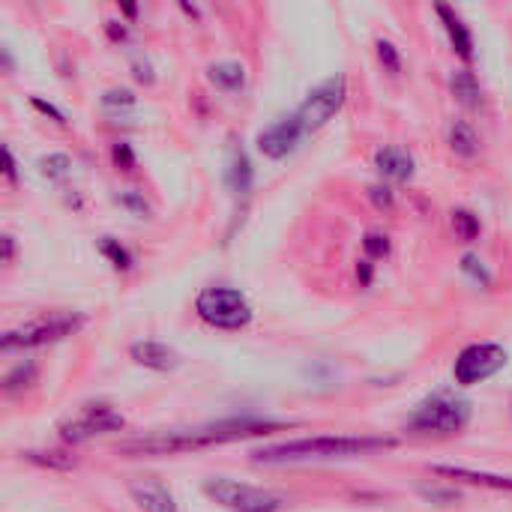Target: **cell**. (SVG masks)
Masks as SVG:
<instances>
[{
  "mask_svg": "<svg viewBox=\"0 0 512 512\" xmlns=\"http://www.w3.org/2000/svg\"><path fill=\"white\" fill-rule=\"evenodd\" d=\"M291 423L285 420H267V417H231L195 429H177V432H159L147 438H132L120 444V453L126 456H174V453H195V450H210L219 444H234L258 435H270L279 429H288Z\"/></svg>",
  "mask_w": 512,
  "mask_h": 512,
  "instance_id": "obj_1",
  "label": "cell"
},
{
  "mask_svg": "<svg viewBox=\"0 0 512 512\" xmlns=\"http://www.w3.org/2000/svg\"><path fill=\"white\" fill-rule=\"evenodd\" d=\"M399 441L384 435H321V438H294L285 444H270L252 453L258 465H306V462H333L357 459L393 450Z\"/></svg>",
  "mask_w": 512,
  "mask_h": 512,
  "instance_id": "obj_2",
  "label": "cell"
},
{
  "mask_svg": "<svg viewBox=\"0 0 512 512\" xmlns=\"http://www.w3.org/2000/svg\"><path fill=\"white\" fill-rule=\"evenodd\" d=\"M471 402L453 393H435L417 405L408 417V429L417 435H459L471 423Z\"/></svg>",
  "mask_w": 512,
  "mask_h": 512,
  "instance_id": "obj_3",
  "label": "cell"
},
{
  "mask_svg": "<svg viewBox=\"0 0 512 512\" xmlns=\"http://www.w3.org/2000/svg\"><path fill=\"white\" fill-rule=\"evenodd\" d=\"M84 324H87V318L81 312H54V315L36 318L30 324H21L15 330H6L3 339H0V348L3 351L42 348V345H51V342L75 336Z\"/></svg>",
  "mask_w": 512,
  "mask_h": 512,
  "instance_id": "obj_4",
  "label": "cell"
},
{
  "mask_svg": "<svg viewBox=\"0 0 512 512\" xmlns=\"http://www.w3.org/2000/svg\"><path fill=\"white\" fill-rule=\"evenodd\" d=\"M204 495L228 512H279L285 507L282 495L240 483V480H228V477L204 480Z\"/></svg>",
  "mask_w": 512,
  "mask_h": 512,
  "instance_id": "obj_5",
  "label": "cell"
},
{
  "mask_svg": "<svg viewBox=\"0 0 512 512\" xmlns=\"http://www.w3.org/2000/svg\"><path fill=\"white\" fill-rule=\"evenodd\" d=\"M195 312L216 330H243L252 321V306L237 288H204L195 297Z\"/></svg>",
  "mask_w": 512,
  "mask_h": 512,
  "instance_id": "obj_6",
  "label": "cell"
},
{
  "mask_svg": "<svg viewBox=\"0 0 512 512\" xmlns=\"http://www.w3.org/2000/svg\"><path fill=\"white\" fill-rule=\"evenodd\" d=\"M345 99H348V78L345 75H330L318 87H312L306 93L303 105L297 108V120H300L303 132H318L321 126H327L339 114Z\"/></svg>",
  "mask_w": 512,
  "mask_h": 512,
  "instance_id": "obj_7",
  "label": "cell"
},
{
  "mask_svg": "<svg viewBox=\"0 0 512 512\" xmlns=\"http://www.w3.org/2000/svg\"><path fill=\"white\" fill-rule=\"evenodd\" d=\"M507 360H510V354H507L504 345L477 342V345H468L456 357L453 378H456L459 387H477V384H486L489 378H495L507 366Z\"/></svg>",
  "mask_w": 512,
  "mask_h": 512,
  "instance_id": "obj_8",
  "label": "cell"
},
{
  "mask_svg": "<svg viewBox=\"0 0 512 512\" xmlns=\"http://www.w3.org/2000/svg\"><path fill=\"white\" fill-rule=\"evenodd\" d=\"M123 426H126V420L117 408H111L108 402H90L75 417L60 423V438L66 444H84L96 435L120 432Z\"/></svg>",
  "mask_w": 512,
  "mask_h": 512,
  "instance_id": "obj_9",
  "label": "cell"
},
{
  "mask_svg": "<svg viewBox=\"0 0 512 512\" xmlns=\"http://www.w3.org/2000/svg\"><path fill=\"white\" fill-rule=\"evenodd\" d=\"M300 135H306L303 132V126H300V120H297V114H291V117H282V120H276V123H270L261 135H258V150L267 156V159H285L288 153H294V147L300 144Z\"/></svg>",
  "mask_w": 512,
  "mask_h": 512,
  "instance_id": "obj_10",
  "label": "cell"
},
{
  "mask_svg": "<svg viewBox=\"0 0 512 512\" xmlns=\"http://www.w3.org/2000/svg\"><path fill=\"white\" fill-rule=\"evenodd\" d=\"M126 492L144 512H180L174 492L156 477H135L126 483Z\"/></svg>",
  "mask_w": 512,
  "mask_h": 512,
  "instance_id": "obj_11",
  "label": "cell"
},
{
  "mask_svg": "<svg viewBox=\"0 0 512 512\" xmlns=\"http://www.w3.org/2000/svg\"><path fill=\"white\" fill-rule=\"evenodd\" d=\"M129 354L138 366L153 369V372H174L180 366V354L174 348H168L165 342H153V339L135 342L129 348Z\"/></svg>",
  "mask_w": 512,
  "mask_h": 512,
  "instance_id": "obj_12",
  "label": "cell"
},
{
  "mask_svg": "<svg viewBox=\"0 0 512 512\" xmlns=\"http://www.w3.org/2000/svg\"><path fill=\"white\" fill-rule=\"evenodd\" d=\"M435 12H438V18L444 21V30H447V36H450L453 51H456L462 60H474V36H471L468 24H465L450 6H444V3H438Z\"/></svg>",
  "mask_w": 512,
  "mask_h": 512,
  "instance_id": "obj_13",
  "label": "cell"
},
{
  "mask_svg": "<svg viewBox=\"0 0 512 512\" xmlns=\"http://www.w3.org/2000/svg\"><path fill=\"white\" fill-rule=\"evenodd\" d=\"M432 471L438 477H447V480H456V483H471V486H486V489H498V492H512V477H501V474L453 468V465H435Z\"/></svg>",
  "mask_w": 512,
  "mask_h": 512,
  "instance_id": "obj_14",
  "label": "cell"
},
{
  "mask_svg": "<svg viewBox=\"0 0 512 512\" xmlns=\"http://www.w3.org/2000/svg\"><path fill=\"white\" fill-rule=\"evenodd\" d=\"M375 165H378V171H381L387 180H396V183L411 180V177H414V168H417L414 156H411L408 150H402V147H384V150H378Z\"/></svg>",
  "mask_w": 512,
  "mask_h": 512,
  "instance_id": "obj_15",
  "label": "cell"
},
{
  "mask_svg": "<svg viewBox=\"0 0 512 512\" xmlns=\"http://www.w3.org/2000/svg\"><path fill=\"white\" fill-rule=\"evenodd\" d=\"M450 90H453V96L459 99V105H465V108H471V111L483 108V102H486L483 84H480V78H477L471 69H456V72L450 75Z\"/></svg>",
  "mask_w": 512,
  "mask_h": 512,
  "instance_id": "obj_16",
  "label": "cell"
},
{
  "mask_svg": "<svg viewBox=\"0 0 512 512\" xmlns=\"http://www.w3.org/2000/svg\"><path fill=\"white\" fill-rule=\"evenodd\" d=\"M207 78H210L216 87H222V90H228V93H237V90H243V84H246V66L237 63V60H222V63H213V66L207 69Z\"/></svg>",
  "mask_w": 512,
  "mask_h": 512,
  "instance_id": "obj_17",
  "label": "cell"
},
{
  "mask_svg": "<svg viewBox=\"0 0 512 512\" xmlns=\"http://www.w3.org/2000/svg\"><path fill=\"white\" fill-rule=\"evenodd\" d=\"M228 186L234 195H246L252 189V162L243 150H231V159H228V174H225Z\"/></svg>",
  "mask_w": 512,
  "mask_h": 512,
  "instance_id": "obj_18",
  "label": "cell"
},
{
  "mask_svg": "<svg viewBox=\"0 0 512 512\" xmlns=\"http://www.w3.org/2000/svg\"><path fill=\"white\" fill-rule=\"evenodd\" d=\"M450 147H453V153H456V156L474 159V156L480 153V135L474 132V126H471V123L456 120V123L450 126Z\"/></svg>",
  "mask_w": 512,
  "mask_h": 512,
  "instance_id": "obj_19",
  "label": "cell"
},
{
  "mask_svg": "<svg viewBox=\"0 0 512 512\" xmlns=\"http://www.w3.org/2000/svg\"><path fill=\"white\" fill-rule=\"evenodd\" d=\"M453 228H456L459 240H465V243H474L480 237V231H483L480 216L471 213V210H453Z\"/></svg>",
  "mask_w": 512,
  "mask_h": 512,
  "instance_id": "obj_20",
  "label": "cell"
},
{
  "mask_svg": "<svg viewBox=\"0 0 512 512\" xmlns=\"http://www.w3.org/2000/svg\"><path fill=\"white\" fill-rule=\"evenodd\" d=\"M99 252L117 267V270H129L132 267V255H129V249L120 243V240H114V237H102L99 240Z\"/></svg>",
  "mask_w": 512,
  "mask_h": 512,
  "instance_id": "obj_21",
  "label": "cell"
},
{
  "mask_svg": "<svg viewBox=\"0 0 512 512\" xmlns=\"http://www.w3.org/2000/svg\"><path fill=\"white\" fill-rule=\"evenodd\" d=\"M69 168H72V162H69V156H66V153H48V156H42V159H39V171H42V177H48V180H60V177H66V174H69Z\"/></svg>",
  "mask_w": 512,
  "mask_h": 512,
  "instance_id": "obj_22",
  "label": "cell"
},
{
  "mask_svg": "<svg viewBox=\"0 0 512 512\" xmlns=\"http://www.w3.org/2000/svg\"><path fill=\"white\" fill-rule=\"evenodd\" d=\"M462 273L465 276H471L477 285H483V288H489L495 279H492V273H489V267L483 264V258H477V255H465L462 258Z\"/></svg>",
  "mask_w": 512,
  "mask_h": 512,
  "instance_id": "obj_23",
  "label": "cell"
},
{
  "mask_svg": "<svg viewBox=\"0 0 512 512\" xmlns=\"http://www.w3.org/2000/svg\"><path fill=\"white\" fill-rule=\"evenodd\" d=\"M378 60L384 63L387 72H393V75L402 72V54H399V48L390 39H378Z\"/></svg>",
  "mask_w": 512,
  "mask_h": 512,
  "instance_id": "obj_24",
  "label": "cell"
},
{
  "mask_svg": "<svg viewBox=\"0 0 512 512\" xmlns=\"http://www.w3.org/2000/svg\"><path fill=\"white\" fill-rule=\"evenodd\" d=\"M33 378H36V366L33 363H18L9 375H6V390L12 393V390H21V387H27V384H33Z\"/></svg>",
  "mask_w": 512,
  "mask_h": 512,
  "instance_id": "obj_25",
  "label": "cell"
},
{
  "mask_svg": "<svg viewBox=\"0 0 512 512\" xmlns=\"http://www.w3.org/2000/svg\"><path fill=\"white\" fill-rule=\"evenodd\" d=\"M363 249H366V255H369V258H384V255L390 252V237H387V234L372 231V234H366Z\"/></svg>",
  "mask_w": 512,
  "mask_h": 512,
  "instance_id": "obj_26",
  "label": "cell"
},
{
  "mask_svg": "<svg viewBox=\"0 0 512 512\" xmlns=\"http://www.w3.org/2000/svg\"><path fill=\"white\" fill-rule=\"evenodd\" d=\"M27 459L36 465H48V468H72L75 465V459L63 456V453H27Z\"/></svg>",
  "mask_w": 512,
  "mask_h": 512,
  "instance_id": "obj_27",
  "label": "cell"
},
{
  "mask_svg": "<svg viewBox=\"0 0 512 512\" xmlns=\"http://www.w3.org/2000/svg\"><path fill=\"white\" fill-rule=\"evenodd\" d=\"M111 159H114V165L123 168V171H132V168H135V153H132V147H129L126 141H120V144L111 147Z\"/></svg>",
  "mask_w": 512,
  "mask_h": 512,
  "instance_id": "obj_28",
  "label": "cell"
},
{
  "mask_svg": "<svg viewBox=\"0 0 512 512\" xmlns=\"http://www.w3.org/2000/svg\"><path fill=\"white\" fill-rule=\"evenodd\" d=\"M117 201H120V204H123L126 210H132L135 216H147V213H150V207H147V201H144V198H141L138 192H132V189H126V192H120V195H117Z\"/></svg>",
  "mask_w": 512,
  "mask_h": 512,
  "instance_id": "obj_29",
  "label": "cell"
},
{
  "mask_svg": "<svg viewBox=\"0 0 512 512\" xmlns=\"http://www.w3.org/2000/svg\"><path fill=\"white\" fill-rule=\"evenodd\" d=\"M102 105L105 108H132L135 105V96L129 90H108L102 96Z\"/></svg>",
  "mask_w": 512,
  "mask_h": 512,
  "instance_id": "obj_30",
  "label": "cell"
},
{
  "mask_svg": "<svg viewBox=\"0 0 512 512\" xmlns=\"http://www.w3.org/2000/svg\"><path fill=\"white\" fill-rule=\"evenodd\" d=\"M30 105H33L36 111H42L45 117H51L54 123H60V126L66 123V117H63V111H60V108H54L51 102H45V99H39V96H33V99H30Z\"/></svg>",
  "mask_w": 512,
  "mask_h": 512,
  "instance_id": "obj_31",
  "label": "cell"
},
{
  "mask_svg": "<svg viewBox=\"0 0 512 512\" xmlns=\"http://www.w3.org/2000/svg\"><path fill=\"white\" fill-rule=\"evenodd\" d=\"M0 153H3V174H6V180H12V183H15V180H18V168H15L12 150H9V147H3Z\"/></svg>",
  "mask_w": 512,
  "mask_h": 512,
  "instance_id": "obj_32",
  "label": "cell"
},
{
  "mask_svg": "<svg viewBox=\"0 0 512 512\" xmlns=\"http://www.w3.org/2000/svg\"><path fill=\"white\" fill-rule=\"evenodd\" d=\"M372 201H375L378 207H390V204H393V195H390L387 186H372Z\"/></svg>",
  "mask_w": 512,
  "mask_h": 512,
  "instance_id": "obj_33",
  "label": "cell"
},
{
  "mask_svg": "<svg viewBox=\"0 0 512 512\" xmlns=\"http://www.w3.org/2000/svg\"><path fill=\"white\" fill-rule=\"evenodd\" d=\"M12 258H15V237L3 234V264H12Z\"/></svg>",
  "mask_w": 512,
  "mask_h": 512,
  "instance_id": "obj_34",
  "label": "cell"
},
{
  "mask_svg": "<svg viewBox=\"0 0 512 512\" xmlns=\"http://www.w3.org/2000/svg\"><path fill=\"white\" fill-rule=\"evenodd\" d=\"M357 273H360L363 285H369V282H372V264H369V261H360V270H357Z\"/></svg>",
  "mask_w": 512,
  "mask_h": 512,
  "instance_id": "obj_35",
  "label": "cell"
},
{
  "mask_svg": "<svg viewBox=\"0 0 512 512\" xmlns=\"http://www.w3.org/2000/svg\"><path fill=\"white\" fill-rule=\"evenodd\" d=\"M108 33H111V39H114V42H120V39L126 36V30H123V27H117V21H108Z\"/></svg>",
  "mask_w": 512,
  "mask_h": 512,
  "instance_id": "obj_36",
  "label": "cell"
}]
</instances>
